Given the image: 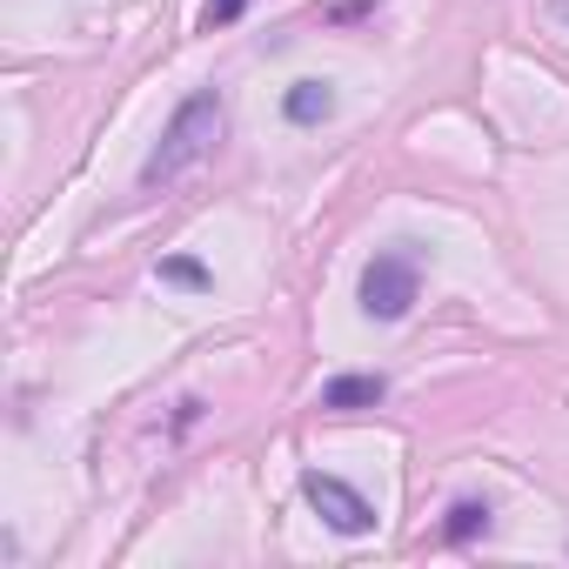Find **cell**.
<instances>
[{"mask_svg": "<svg viewBox=\"0 0 569 569\" xmlns=\"http://www.w3.org/2000/svg\"><path fill=\"white\" fill-rule=\"evenodd\" d=\"M302 496H309V509H316L329 529H342V536H369V529H376V509H369V496H356L342 476H322V469H309V476H302Z\"/></svg>", "mask_w": 569, "mask_h": 569, "instance_id": "obj_3", "label": "cell"}, {"mask_svg": "<svg viewBox=\"0 0 569 569\" xmlns=\"http://www.w3.org/2000/svg\"><path fill=\"white\" fill-rule=\"evenodd\" d=\"M221 128H228V114H221V94H214V88L188 94V101L174 108V121L161 128L154 154L141 161V188H168V181H181L194 161H208V154H214Z\"/></svg>", "mask_w": 569, "mask_h": 569, "instance_id": "obj_1", "label": "cell"}, {"mask_svg": "<svg viewBox=\"0 0 569 569\" xmlns=\"http://www.w3.org/2000/svg\"><path fill=\"white\" fill-rule=\"evenodd\" d=\"M422 296V268L409 248H382L369 268H362V316L369 322H402Z\"/></svg>", "mask_w": 569, "mask_h": 569, "instance_id": "obj_2", "label": "cell"}, {"mask_svg": "<svg viewBox=\"0 0 569 569\" xmlns=\"http://www.w3.org/2000/svg\"><path fill=\"white\" fill-rule=\"evenodd\" d=\"M482 529H489V502H456V509H449V522H442V536H449V542H476Z\"/></svg>", "mask_w": 569, "mask_h": 569, "instance_id": "obj_6", "label": "cell"}, {"mask_svg": "<svg viewBox=\"0 0 569 569\" xmlns=\"http://www.w3.org/2000/svg\"><path fill=\"white\" fill-rule=\"evenodd\" d=\"M362 14H376V0H336L329 8V21H362Z\"/></svg>", "mask_w": 569, "mask_h": 569, "instance_id": "obj_9", "label": "cell"}, {"mask_svg": "<svg viewBox=\"0 0 569 569\" xmlns=\"http://www.w3.org/2000/svg\"><path fill=\"white\" fill-rule=\"evenodd\" d=\"M542 14H549L556 28H569V0H542Z\"/></svg>", "mask_w": 569, "mask_h": 569, "instance_id": "obj_10", "label": "cell"}, {"mask_svg": "<svg viewBox=\"0 0 569 569\" xmlns=\"http://www.w3.org/2000/svg\"><path fill=\"white\" fill-rule=\"evenodd\" d=\"M241 8H248V0H201V28L214 34V28H228V21H241Z\"/></svg>", "mask_w": 569, "mask_h": 569, "instance_id": "obj_8", "label": "cell"}, {"mask_svg": "<svg viewBox=\"0 0 569 569\" xmlns=\"http://www.w3.org/2000/svg\"><path fill=\"white\" fill-rule=\"evenodd\" d=\"M382 396H389V382H382V376H336V382L322 389V409L356 416V409H376Z\"/></svg>", "mask_w": 569, "mask_h": 569, "instance_id": "obj_4", "label": "cell"}, {"mask_svg": "<svg viewBox=\"0 0 569 569\" xmlns=\"http://www.w3.org/2000/svg\"><path fill=\"white\" fill-rule=\"evenodd\" d=\"M281 114H289L296 128H316V121L336 114V88L329 81H296L289 94H281Z\"/></svg>", "mask_w": 569, "mask_h": 569, "instance_id": "obj_5", "label": "cell"}, {"mask_svg": "<svg viewBox=\"0 0 569 569\" xmlns=\"http://www.w3.org/2000/svg\"><path fill=\"white\" fill-rule=\"evenodd\" d=\"M161 281H174V289H208L214 274H208L194 254H168V261H161Z\"/></svg>", "mask_w": 569, "mask_h": 569, "instance_id": "obj_7", "label": "cell"}]
</instances>
